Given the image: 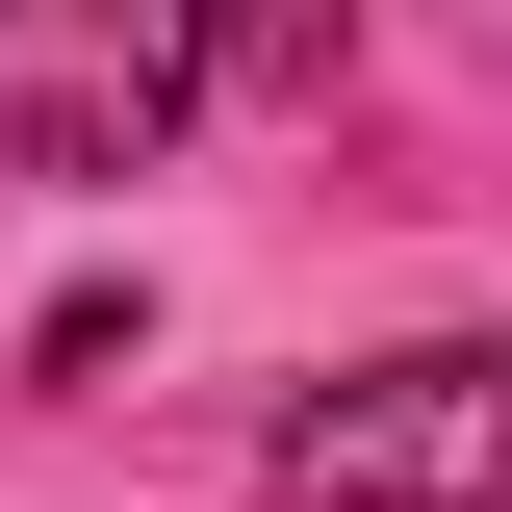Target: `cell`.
Returning <instances> with one entry per match:
<instances>
[{
	"label": "cell",
	"mask_w": 512,
	"mask_h": 512,
	"mask_svg": "<svg viewBox=\"0 0 512 512\" xmlns=\"http://www.w3.org/2000/svg\"><path fill=\"white\" fill-rule=\"evenodd\" d=\"M256 512H512V333H410V359L308 384L256 436Z\"/></svg>",
	"instance_id": "obj_1"
},
{
	"label": "cell",
	"mask_w": 512,
	"mask_h": 512,
	"mask_svg": "<svg viewBox=\"0 0 512 512\" xmlns=\"http://www.w3.org/2000/svg\"><path fill=\"white\" fill-rule=\"evenodd\" d=\"M205 77H231L205 0H0V180H154Z\"/></svg>",
	"instance_id": "obj_2"
},
{
	"label": "cell",
	"mask_w": 512,
	"mask_h": 512,
	"mask_svg": "<svg viewBox=\"0 0 512 512\" xmlns=\"http://www.w3.org/2000/svg\"><path fill=\"white\" fill-rule=\"evenodd\" d=\"M205 26H231L256 103H333V52H359V0H205Z\"/></svg>",
	"instance_id": "obj_3"
}]
</instances>
